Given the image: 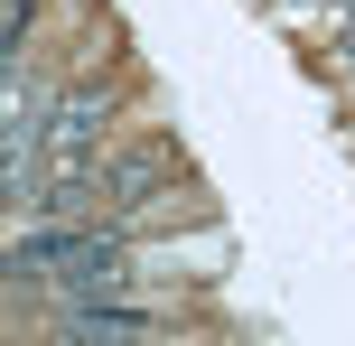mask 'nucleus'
<instances>
[{
  "label": "nucleus",
  "mask_w": 355,
  "mask_h": 346,
  "mask_svg": "<svg viewBox=\"0 0 355 346\" xmlns=\"http://www.w3.org/2000/svg\"><path fill=\"white\" fill-rule=\"evenodd\" d=\"M150 328V309H122V300H75V309H66V337H141Z\"/></svg>",
  "instance_id": "7ed1b4c3"
},
{
  "label": "nucleus",
  "mask_w": 355,
  "mask_h": 346,
  "mask_svg": "<svg viewBox=\"0 0 355 346\" xmlns=\"http://www.w3.org/2000/svg\"><path fill=\"white\" fill-rule=\"evenodd\" d=\"M346 66H355V28H346Z\"/></svg>",
  "instance_id": "20e7f679"
},
{
  "label": "nucleus",
  "mask_w": 355,
  "mask_h": 346,
  "mask_svg": "<svg viewBox=\"0 0 355 346\" xmlns=\"http://www.w3.org/2000/svg\"><path fill=\"white\" fill-rule=\"evenodd\" d=\"M168 168H178V150H168V141H141V150H112L94 187H103V206H141V197L168 187Z\"/></svg>",
  "instance_id": "f03ea898"
},
{
  "label": "nucleus",
  "mask_w": 355,
  "mask_h": 346,
  "mask_svg": "<svg viewBox=\"0 0 355 346\" xmlns=\"http://www.w3.org/2000/svg\"><path fill=\"white\" fill-rule=\"evenodd\" d=\"M103 122H112V94H103V85H75V94H56V103H47V150L75 168L94 141H103Z\"/></svg>",
  "instance_id": "f257e3e1"
}]
</instances>
